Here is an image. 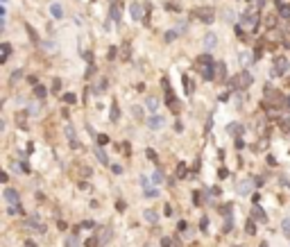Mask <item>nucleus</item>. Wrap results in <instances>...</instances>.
Wrapping results in <instances>:
<instances>
[{
  "label": "nucleus",
  "instance_id": "38",
  "mask_svg": "<svg viewBox=\"0 0 290 247\" xmlns=\"http://www.w3.org/2000/svg\"><path fill=\"white\" fill-rule=\"evenodd\" d=\"M288 109H290V98H288Z\"/></svg>",
  "mask_w": 290,
  "mask_h": 247
},
{
  "label": "nucleus",
  "instance_id": "24",
  "mask_svg": "<svg viewBox=\"0 0 290 247\" xmlns=\"http://www.w3.org/2000/svg\"><path fill=\"white\" fill-rule=\"evenodd\" d=\"M247 234H249V236H254V234H256V224H254L252 220L247 222Z\"/></svg>",
  "mask_w": 290,
  "mask_h": 247
},
{
  "label": "nucleus",
  "instance_id": "33",
  "mask_svg": "<svg viewBox=\"0 0 290 247\" xmlns=\"http://www.w3.org/2000/svg\"><path fill=\"white\" fill-rule=\"evenodd\" d=\"M175 36H177L175 32H168V34H166V41H172V39H175Z\"/></svg>",
  "mask_w": 290,
  "mask_h": 247
},
{
  "label": "nucleus",
  "instance_id": "10",
  "mask_svg": "<svg viewBox=\"0 0 290 247\" xmlns=\"http://www.w3.org/2000/svg\"><path fill=\"white\" fill-rule=\"evenodd\" d=\"M50 14H52L54 18H61V16H64V9H61V5H59V3H52V5H50Z\"/></svg>",
  "mask_w": 290,
  "mask_h": 247
},
{
  "label": "nucleus",
  "instance_id": "40",
  "mask_svg": "<svg viewBox=\"0 0 290 247\" xmlns=\"http://www.w3.org/2000/svg\"><path fill=\"white\" fill-rule=\"evenodd\" d=\"M111 3H116V0H111Z\"/></svg>",
  "mask_w": 290,
  "mask_h": 247
},
{
  "label": "nucleus",
  "instance_id": "16",
  "mask_svg": "<svg viewBox=\"0 0 290 247\" xmlns=\"http://www.w3.org/2000/svg\"><path fill=\"white\" fill-rule=\"evenodd\" d=\"M215 70H218V80H225V64H215Z\"/></svg>",
  "mask_w": 290,
  "mask_h": 247
},
{
  "label": "nucleus",
  "instance_id": "17",
  "mask_svg": "<svg viewBox=\"0 0 290 247\" xmlns=\"http://www.w3.org/2000/svg\"><path fill=\"white\" fill-rule=\"evenodd\" d=\"M109 238H111V229H104V231H102V236H100V245H104Z\"/></svg>",
  "mask_w": 290,
  "mask_h": 247
},
{
  "label": "nucleus",
  "instance_id": "21",
  "mask_svg": "<svg viewBox=\"0 0 290 247\" xmlns=\"http://www.w3.org/2000/svg\"><path fill=\"white\" fill-rule=\"evenodd\" d=\"M9 52H12V45H9V43H3V59H7Z\"/></svg>",
  "mask_w": 290,
  "mask_h": 247
},
{
  "label": "nucleus",
  "instance_id": "35",
  "mask_svg": "<svg viewBox=\"0 0 290 247\" xmlns=\"http://www.w3.org/2000/svg\"><path fill=\"white\" fill-rule=\"evenodd\" d=\"M64 100H66V102H75V98L70 95V93H66V95H64Z\"/></svg>",
  "mask_w": 290,
  "mask_h": 247
},
{
  "label": "nucleus",
  "instance_id": "20",
  "mask_svg": "<svg viewBox=\"0 0 290 247\" xmlns=\"http://www.w3.org/2000/svg\"><path fill=\"white\" fill-rule=\"evenodd\" d=\"M152 182H154V184H161V182H163V172H161V170H157V172H154Z\"/></svg>",
  "mask_w": 290,
  "mask_h": 247
},
{
  "label": "nucleus",
  "instance_id": "6",
  "mask_svg": "<svg viewBox=\"0 0 290 247\" xmlns=\"http://www.w3.org/2000/svg\"><path fill=\"white\" fill-rule=\"evenodd\" d=\"M145 107H148V111H157L159 109V98H154V95H148L145 98Z\"/></svg>",
  "mask_w": 290,
  "mask_h": 247
},
{
  "label": "nucleus",
  "instance_id": "15",
  "mask_svg": "<svg viewBox=\"0 0 290 247\" xmlns=\"http://www.w3.org/2000/svg\"><path fill=\"white\" fill-rule=\"evenodd\" d=\"M66 247H80V240H77V236H68V238H66Z\"/></svg>",
  "mask_w": 290,
  "mask_h": 247
},
{
  "label": "nucleus",
  "instance_id": "26",
  "mask_svg": "<svg viewBox=\"0 0 290 247\" xmlns=\"http://www.w3.org/2000/svg\"><path fill=\"white\" fill-rule=\"evenodd\" d=\"M141 186H143V191H145V188H150V179L145 177V175L141 177Z\"/></svg>",
  "mask_w": 290,
  "mask_h": 247
},
{
  "label": "nucleus",
  "instance_id": "34",
  "mask_svg": "<svg viewBox=\"0 0 290 247\" xmlns=\"http://www.w3.org/2000/svg\"><path fill=\"white\" fill-rule=\"evenodd\" d=\"M148 157L154 161V159H157V152H154V150H148Z\"/></svg>",
  "mask_w": 290,
  "mask_h": 247
},
{
  "label": "nucleus",
  "instance_id": "4",
  "mask_svg": "<svg viewBox=\"0 0 290 247\" xmlns=\"http://www.w3.org/2000/svg\"><path fill=\"white\" fill-rule=\"evenodd\" d=\"M256 21H258V14H256V12H252V9L243 14V23H247L249 27H256Z\"/></svg>",
  "mask_w": 290,
  "mask_h": 247
},
{
  "label": "nucleus",
  "instance_id": "8",
  "mask_svg": "<svg viewBox=\"0 0 290 247\" xmlns=\"http://www.w3.org/2000/svg\"><path fill=\"white\" fill-rule=\"evenodd\" d=\"M129 12H132V16L136 18V21H138V18H143V7H141V3H132L129 5Z\"/></svg>",
  "mask_w": 290,
  "mask_h": 247
},
{
  "label": "nucleus",
  "instance_id": "28",
  "mask_svg": "<svg viewBox=\"0 0 290 247\" xmlns=\"http://www.w3.org/2000/svg\"><path fill=\"white\" fill-rule=\"evenodd\" d=\"M98 143H100V145H107V143H109V138L104 136V134H100V136H98Z\"/></svg>",
  "mask_w": 290,
  "mask_h": 247
},
{
  "label": "nucleus",
  "instance_id": "3",
  "mask_svg": "<svg viewBox=\"0 0 290 247\" xmlns=\"http://www.w3.org/2000/svg\"><path fill=\"white\" fill-rule=\"evenodd\" d=\"M286 70H288L286 57H277V59H274V73H272V75H283Z\"/></svg>",
  "mask_w": 290,
  "mask_h": 247
},
{
  "label": "nucleus",
  "instance_id": "19",
  "mask_svg": "<svg viewBox=\"0 0 290 247\" xmlns=\"http://www.w3.org/2000/svg\"><path fill=\"white\" fill-rule=\"evenodd\" d=\"M199 64H202V66H213V61H211L209 54H202V57H199Z\"/></svg>",
  "mask_w": 290,
  "mask_h": 247
},
{
  "label": "nucleus",
  "instance_id": "25",
  "mask_svg": "<svg viewBox=\"0 0 290 247\" xmlns=\"http://www.w3.org/2000/svg\"><path fill=\"white\" fill-rule=\"evenodd\" d=\"M145 197H157V191H154V188H145Z\"/></svg>",
  "mask_w": 290,
  "mask_h": 247
},
{
  "label": "nucleus",
  "instance_id": "27",
  "mask_svg": "<svg viewBox=\"0 0 290 247\" xmlns=\"http://www.w3.org/2000/svg\"><path fill=\"white\" fill-rule=\"evenodd\" d=\"M238 191H240V193H247V191H249V182H243V184L238 186Z\"/></svg>",
  "mask_w": 290,
  "mask_h": 247
},
{
  "label": "nucleus",
  "instance_id": "2",
  "mask_svg": "<svg viewBox=\"0 0 290 247\" xmlns=\"http://www.w3.org/2000/svg\"><path fill=\"white\" fill-rule=\"evenodd\" d=\"M195 14L199 16V21H204V23H213V18H215V12L211 7H202V9H197Z\"/></svg>",
  "mask_w": 290,
  "mask_h": 247
},
{
  "label": "nucleus",
  "instance_id": "18",
  "mask_svg": "<svg viewBox=\"0 0 290 247\" xmlns=\"http://www.w3.org/2000/svg\"><path fill=\"white\" fill-rule=\"evenodd\" d=\"M279 14H281V18H290V7H288V5H281Z\"/></svg>",
  "mask_w": 290,
  "mask_h": 247
},
{
  "label": "nucleus",
  "instance_id": "5",
  "mask_svg": "<svg viewBox=\"0 0 290 247\" xmlns=\"http://www.w3.org/2000/svg\"><path fill=\"white\" fill-rule=\"evenodd\" d=\"M5 199L9 202V206H16V204H18V191H14V188H7V191H5Z\"/></svg>",
  "mask_w": 290,
  "mask_h": 247
},
{
  "label": "nucleus",
  "instance_id": "11",
  "mask_svg": "<svg viewBox=\"0 0 290 247\" xmlns=\"http://www.w3.org/2000/svg\"><path fill=\"white\" fill-rule=\"evenodd\" d=\"M143 215H145V220H148L150 224H157V222H159V215H157V211H145Z\"/></svg>",
  "mask_w": 290,
  "mask_h": 247
},
{
  "label": "nucleus",
  "instance_id": "7",
  "mask_svg": "<svg viewBox=\"0 0 290 247\" xmlns=\"http://www.w3.org/2000/svg\"><path fill=\"white\" fill-rule=\"evenodd\" d=\"M66 136H68V141H70V145H73V147H80V141H77L75 129H73L70 125H66Z\"/></svg>",
  "mask_w": 290,
  "mask_h": 247
},
{
  "label": "nucleus",
  "instance_id": "12",
  "mask_svg": "<svg viewBox=\"0 0 290 247\" xmlns=\"http://www.w3.org/2000/svg\"><path fill=\"white\" fill-rule=\"evenodd\" d=\"M215 43H218V39H215V34H206L204 36V45H206V48H215Z\"/></svg>",
  "mask_w": 290,
  "mask_h": 247
},
{
  "label": "nucleus",
  "instance_id": "9",
  "mask_svg": "<svg viewBox=\"0 0 290 247\" xmlns=\"http://www.w3.org/2000/svg\"><path fill=\"white\" fill-rule=\"evenodd\" d=\"M148 127H150V129H161V127H163V118L152 116V118L148 120Z\"/></svg>",
  "mask_w": 290,
  "mask_h": 247
},
{
  "label": "nucleus",
  "instance_id": "14",
  "mask_svg": "<svg viewBox=\"0 0 290 247\" xmlns=\"http://www.w3.org/2000/svg\"><path fill=\"white\" fill-rule=\"evenodd\" d=\"M111 21H116V23L120 21V7H118V5L111 7Z\"/></svg>",
  "mask_w": 290,
  "mask_h": 247
},
{
  "label": "nucleus",
  "instance_id": "1",
  "mask_svg": "<svg viewBox=\"0 0 290 247\" xmlns=\"http://www.w3.org/2000/svg\"><path fill=\"white\" fill-rule=\"evenodd\" d=\"M249 84H252V75H249L247 70H243V73H240L238 77L234 80V86H236V89H247Z\"/></svg>",
  "mask_w": 290,
  "mask_h": 247
},
{
  "label": "nucleus",
  "instance_id": "22",
  "mask_svg": "<svg viewBox=\"0 0 290 247\" xmlns=\"http://www.w3.org/2000/svg\"><path fill=\"white\" fill-rule=\"evenodd\" d=\"M95 157H98V159L102 161V163H104V166H107V163H109V161H107V157H104V152H102V150H95Z\"/></svg>",
  "mask_w": 290,
  "mask_h": 247
},
{
  "label": "nucleus",
  "instance_id": "32",
  "mask_svg": "<svg viewBox=\"0 0 290 247\" xmlns=\"http://www.w3.org/2000/svg\"><path fill=\"white\" fill-rule=\"evenodd\" d=\"M18 77H23V70H16V73H14V75H12V82H16V80H18Z\"/></svg>",
  "mask_w": 290,
  "mask_h": 247
},
{
  "label": "nucleus",
  "instance_id": "37",
  "mask_svg": "<svg viewBox=\"0 0 290 247\" xmlns=\"http://www.w3.org/2000/svg\"><path fill=\"white\" fill-rule=\"evenodd\" d=\"M263 3H265V0H256V5H258V7H263Z\"/></svg>",
  "mask_w": 290,
  "mask_h": 247
},
{
  "label": "nucleus",
  "instance_id": "13",
  "mask_svg": "<svg viewBox=\"0 0 290 247\" xmlns=\"http://www.w3.org/2000/svg\"><path fill=\"white\" fill-rule=\"evenodd\" d=\"M202 77L204 80H213V66H202Z\"/></svg>",
  "mask_w": 290,
  "mask_h": 247
},
{
  "label": "nucleus",
  "instance_id": "29",
  "mask_svg": "<svg viewBox=\"0 0 290 247\" xmlns=\"http://www.w3.org/2000/svg\"><path fill=\"white\" fill-rule=\"evenodd\" d=\"M118 116H120V113H118V107H113V109H111V120H118Z\"/></svg>",
  "mask_w": 290,
  "mask_h": 247
},
{
  "label": "nucleus",
  "instance_id": "23",
  "mask_svg": "<svg viewBox=\"0 0 290 247\" xmlns=\"http://www.w3.org/2000/svg\"><path fill=\"white\" fill-rule=\"evenodd\" d=\"M254 215H256V220H261V222H265V213L261 211V208H254Z\"/></svg>",
  "mask_w": 290,
  "mask_h": 247
},
{
  "label": "nucleus",
  "instance_id": "39",
  "mask_svg": "<svg viewBox=\"0 0 290 247\" xmlns=\"http://www.w3.org/2000/svg\"><path fill=\"white\" fill-rule=\"evenodd\" d=\"M261 247H267V245H261Z\"/></svg>",
  "mask_w": 290,
  "mask_h": 247
},
{
  "label": "nucleus",
  "instance_id": "30",
  "mask_svg": "<svg viewBox=\"0 0 290 247\" xmlns=\"http://www.w3.org/2000/svg\"><path fill=\"white\" fill-rule=\"evenodd\" d=\"M34 91H36V95H39V98H43V95H45V89H43V86H36Z\"/></svg>",
  "mask_w": 290,
  "mask_h": 247
},
{
  "label": "nucleus",
  "instance_id": "36",
  "mask_svg": "<svg viewBox=\"0 0 290 247\" xmlns=\"http://www.w3.org/2000/svg\"><path fill=\"white\" fill-rule=\"evenodd\" d=\"M25 247H36V245H34V240H25Z\"/></svg>",
  "mask_w": 290,
  "mask_h": 247
},
{
  "label": "nucleus",
  "instance_id": "31",
  "mask_svg": "<svg viewBox=\"0 0 290 247\" xmlns=\"http://www.w3.org/2000/svg\"><path fill=\"white\" fill-rule=\"evenodd\" d=\"M283 231L290 236V220H283Z\"/></svg>",
  "mask_w": 290,
  "mask_h": 247
}]
</instances>
